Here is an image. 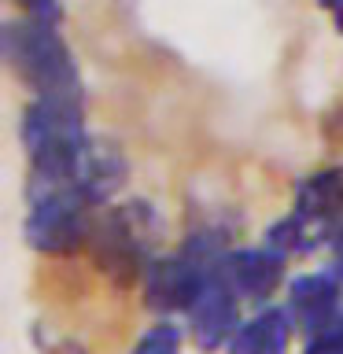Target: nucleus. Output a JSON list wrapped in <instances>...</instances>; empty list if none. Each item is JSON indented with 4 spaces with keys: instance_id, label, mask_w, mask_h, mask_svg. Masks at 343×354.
Segmentation results:
<instances>
[{
    "instance_id": "20e7f679",
    "label": "nucleus",
    "mask_w": 343,
    "mask_h": 354,
    "mask_svg": "<svg viewBox=\"0 0 343 354\" xmlns=\"http://www.w3.org/2000/svg\"><path fill=\"white\" fill-rule=\"evenodd\" d=\"M240 299L237 292L225 284V277H221L218 262L214 270L207 273L203 288H199V295L192 299V306H188V332H192L196 347L199 351H218L225 347V343L232 339V332L240 328Z\"/></svg>"
},
{
    "instance_id": "9b49d317",
    "label": "nucleus",
    "mask_w": 343,
    "mask_h": 354,
    "mask_svg": "<svg viewBox=\"0 0 343 354\" xmlns=\"http://www.w3.org/2000/svg\"><path fill=\"white\" fill-rule=\"evenodd\" d=\"M321 4H325V8L332 11V15H336V22L343 26V0H321Z\"/></svg>"
},
{
    "instance_id": "423d86ee",
    "label": "nucleus",
    "mask_w": 343,
    "mask_h": 354,
    "mask_svg": "<svg viewBox=\"0 0 343 354\" xmlns=\"http://www.w3.org/2000/svg\"><path fill=\"white\" fill-rule=\"evenodd\" d=\"M292 332L295 325L284 306H262L248 321H240V328L225 343V354H288Z\"/></svg>"
},
{
    "instance_id": "0eeeda50",
    "label": "nucleus",
    "mask_w": 343,
    "mask_h": 354,
    "mask_svg": "<svg viewBox=\"0 0 343 354\" xmlns=\"http://www.w3.org/2000/svg\"><path fill=\"white\" fill-rule=\"evenodd\" d=\"M181 343H185L181 325L170 317H163V321H155V325L144 328V336L137 339L133 354H181Z\"/></svg>"
},
{
    "instance_id": "1a4fd4ad",
    "label": "nucleus",
    "mask_w": 343,
    "mask_h": 354,
    "mask_svg": "<svg viewBox=\"0 0 343 354\" xmlns=\"http://www.w3.org/2000/svg\"><path fill=\"white\" fill-rule=\"evenodd\" d=\"M15 4L26 11V19H41V22H55L59 26V19H63V8H59V0H15Z\"/></svg>"
},
{
    "instance_id": "f257e3e1",
    "label": "nucleus",
    "mask_w": 343,
    "mask_h": 354,
    "mask_svg": "<svg viewBox=\"0 0 343 354\" xmlns=\"http://www.w3.org/2000/svg\"><path fill=\"white\" fill-rule=\"evenodd\" d=\"M33 181H63L82 188V166L89 159L93 137L85 126V100L33 96L19 122Z\"/></svg>"
},
{
    "instance_id": "7ed1b4c3",
    "label": "nucleus",
    "mask_w": 343,
    "mask_h": 354,
    "mask_svg": "<svg viewBox=\"0 0 343 354\" xmlns=\"http://www.w3.org/2000/svg\"><path fill=\"white\" fill-rule=\"evenodd\" d=\"M284 310L292 317L295 332L303 339L321 336L325 328H332L343 314V277L332 270H317V273H299L288 281V299Z\"/></svg>"
},
{
    "instance_id": "f03ea898",
    "label": "nucleus",
    "mask_w": 343,
    "mask_h": 354,
    "mask_svg": "<svg viewBox=\"0 0 343 354\" xmlns=\"http://www.w3.org/2000/svg\"><path fill=\"white\" fill-rule=\"evenodd\" d=\"M4 55L8 66L33 88V96L52 100H85L82 74L66 41L59 37L55 22L22 19L4 30Z\"/></svg>"
},
{
    "instance_id": "6e6552de",
    "label": "nucleus",
    "mask_w": 343,
    "mask_h": 354,
    "mask_svg": "<svg viewBox=\"0 0 343 354\" xmlns=\"http://www.w3.org/2000/svg\"><path fill=\"white\" fill-rule=\"evenodd\" d=\"M299 354H343V314L332 328H325L314 339H303V351Z\"/></svg>"
},
{
    "instance_id": "9d476101",
    "label": "nucleus",
    "mask_w": 343,
    "mask_h": 354,
    "mask_svg": "<svg viewBox=\"0 0 343 354\" xmlns=\"http://www.w3.org/2000/svg\"><path fill=\"white\" fill-rule=\"evenodd\" d=\"M328 248H332V270H336V273L343 277V225H340V232H336V240H332Z\"/></svg>"
},
{
    "instance_id": "39448f33",
    "label": "nucleus",
    "mask_w": 343,
    "mask_h": 354,
    "mask_svg": "<svg viewBox=\"0 0 343 354\" xmlns=\"http://www.w3.org/2000/svg\"><path fill=\"white\" fill-rule=\"evenodd\" d=\"M284 254L273 248H237L218 259V270L225 284L237 292L240 303H266L284 281Z\"/></svg>"
}]
</instances>
